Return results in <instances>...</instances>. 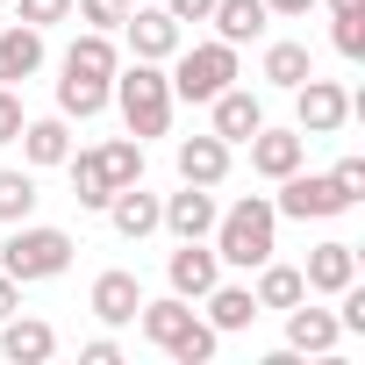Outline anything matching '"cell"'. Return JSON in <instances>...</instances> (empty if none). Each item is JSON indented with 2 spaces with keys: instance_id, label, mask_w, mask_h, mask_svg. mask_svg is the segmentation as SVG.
Here are the masks:
<instances>
[{
  "instance_id": "obj_34",
  "label": "cell",
  "mask_w": 365,
  "mask_h": 365,
  "mask_svg": "<svg viewBox=\"0 0 365 365\" xmlns=\"http://www.w3.org/2000/svg\"><path fill=\"white\" fill-rule=\"evenodd\" d=\"M329 179H336V187H344V194L358 201V194H365V158H344V165H336Z\"/></svg>"
},
{
  "instance_id": "obj_7",
  "label": "cell",
  "mask_w": 365,
  "mask_h": 365,
  "mask_svg": "<svg viewBox=\"0 0 365 365\" xmlns=\"http://www.w3.org/2000/svg\"><path fill=\"white\" fill-rule=\"evenodd\" d=\"M344 122H351V93H344L336 79H315V72H308V79L294 86V129H301V136H336Z\"/></svg>"
},
{
  "instance_id": "obj_37",
  "label": "cell",
  "mask_w": 365,
  "mask_h": 365,
  "mask_svg": "<svg viewBox=\"0 0 365 365\" xmlns=\"http://www.w3.org/2000/svg\"><path fill=\"white\" fill-rule=\"evenodd\" d=\"M15 308H22V287H15V279H8V272H0V322H8V315H15Z\"/></svg>"
},
{
  "instance_id": "obj_2",
  "label": "cell",
  "mask_w": 365,
  "mask_h": 365,
  "mask_svg": "<svg viewBox=\"0 0 365 365\" xmlns=\"http://www.w3.org/2000/svg\"><path fill=\"white\" fill-rule=\"evenodd\" d=\"M136 322H143V336H150L158 351H172L179 365H208V358H215V322H201L179 294L143 301V308H136Z\"/></svg>"
},
{
  "instance_id": "obj_32",
  "label": "cell",
  "mask_w": 365,
  "mask_h": 365,
  "mask_svg": "<svg viewBox=\"0 0 365 365\" xmlns=\"http://www.w3.org/2000/svg\"><path fill=\"white\" fill-rule=\"evenodd\" d=\"M65 15H72V0H15V22H29V29H51Z\"/></svg>"
},
{
  "instance_id": "obj_39",
  "label": "cell",
  "mask_w": 365,
  "mask_h": 365,
  "mask_svg": "<svg viewBox=\"0 0 365 365\" xmlns=\"http://www.w3.org/2000/svg\"><path fill=\"white\" fill-rule=\"evenodd\" d=\"M351 8H365V0H329V15H351Z\"/></svg>"
},
{
  "instance_id": "obj_18",
  "label": "cell",
  "mask_w": 365,
  "mask_h": 365,
  "mask_svg": "<svg viewBox=\"0 0 365 365\" xmlns=\"http://www.w3.org/2000/svg\"><path fill=\"white\" fill-rule=\"evenodd\" d=\"M336 336H344V322L329 308H301V301L287 308V351H315L322 358V351H336Z\"/></svg>"
},
{
  "instance_id": "obj_36",
  "label": "cell",
  "mask_w": 365,
  "mask_h": 365,
  "mask_svg": "<svg viewBox=\"0 0 365 365\" xmlns=\"http://www.w3.org/2000/svg\"><path fill=\"white\" fill-rule=\"evenodd\" d=\"M79 358H86V365H115V358H122V351H115V336H93V344H86V351H79Z\"/></svg>"
},
{
  "instance_id": "obj_35",
  "label": "cell",
  "mask_w": 365,
  "mask_h": 365,
  "mask_svg": "<svg viewBox=\"0 0 365 365\" xmlns=\"http://www.w3.org/2000/svg\"><path fill=\"white\" fill-rule=\"evenodd\" d=\"M208 8H215V0H165L172 22H208Z\"/></svg>"
},
{
  "instance_id": "obj_23",
  "label": "cell",
  "mask_w": 365,
  "mask_h": 365,
  "mask_svg": "<svg viewBox=\"0 0 365 365\" xmlns=\"http://www.w3.org/2000/svg\"><path fill=\"white\" fill-rule=\"evenodd\" d=\"M201 301H208L215 336H230V329H251V322H258V294H251V287H222V279H215Z\"/></svg>"
},
{
  "instance_id": "obj_30",
  "label": "cell",
  "mask_w": 365,
  "mask_h": 365,
  "mask_svg": "<svg viewBox=\"0 0 365 365\" xmlns=\"http://www.w3.org/2000/svg\"><path fill=\"white\" fill-rule=\"evenodd\" d=\"M329 43H336V58H365V8H351V15H336V29H329Z\"/></svg>"
},
{
  "instance_id": "obj_1",
  "label": "cell",
  "mask_w": 365,
  "mask_h": 365,
  "mask_svg": "<svg viewBox=\"0 0 365 365\" xmlns=\"http://www.w3.org/2000/svg\"><path fill=\"white\" fill-rule=\"evenodd\" d=\"M208 237H215V258H222V265L258 272V265L279 251V244H272V237H279V208H272L265 194H244L237 208H222V215H215V230H208Z\"/></svg>"
},
{
  "instance_id": "obj_12",
  "label": "cell",
  "mask_w": 365,
  "mask_h": 365,
  "mask_svg": "<svg viewBox=\"0 0 365 365\" xmlns=\"http://www.w3.org/2000/svg\"><path fill=\"white\" fill-rule=\"evenodd\" d=\"M215 194L208 187H187V194H172V201H158V230H172V237H208L215 230Z\"/></svg>"
},
{
  "instance_id": "obj_28",
  "label": "cell",
  "mask_w": 365,
  "mask_h": 365,
  "mask_svg": "<svg viewBox=\"0 0 365 365\" xmlns=\"http://www.w3.org/2000/svg\"><path fill=\"white\" fill-rule=\"evenodd\" d=\"M101 165H108L115 187H136V179H143V143L136 136H115V143H101Z\"/></svg>"
},
{
  "instance_id": "obj_16",
  "label": "cell",
  "mask_w": 365,
  "mask_h": 365,
  "mask_svg": "<svg viewBox=\"0 0 365 365\" xmlns=\"http://www.w3.org/2000/svg\"><path fill=\"white\" fill-rule=\"evenodd\" d=\"M86 308L101 315V322H136V308H143V287H136V272H101L93 279V294H86Z\"/></svg>"
},
{
  "instance_id": "obj_31",
  "label": "cell",
  "mask_w": 365,
  "mask_h": 365,
  "mask_svg": "<svg viewBox=\"0 0 365 365\" xmlns=\"http://www.w3.org/2000/svg\"><path fill=\"white\" fill-rule=\"evenodd\" d=\"M72 8H79V15L93 22V29H108V36H115V29L129 22V0H72Z\"/></svg>"
},
{
  "instance_id": "obj_6",
  "label": "cell",
  "mask_w": 365,
  "mask_h": 365,
  "mask_svg": "<svg viewBox=\"0 0 365 365\" xmlns=\"http://www.w3.org/2000/svg\"><path fill=\"white\" fill-rule=\"evenodd\" d=\"M272 208L294 215V222H329V215H344V208H358V201L336 187L329 172H301V165H294V172L279 179V201H272Z\"/></svg>"
},
{
  "instance_id": "obj_21",
  "label": "cell",
  "mask_w": 365,
  "mask_h": 365,
  "mask_svg": "<svg viewBox=\"0 0 365 365\" xmlns=\"http://www.w3.org/2000/svg\"><path fill=\"white\" fill-rule=\"evenodd\" d=\"M65 72H79V79H115V72H122L115 36H108V29H86V36L65 51Z\"/></svg>"
},
{
  "instance_id": "obj_20",
  "label": "cell",
  "mask_w": 365,
  "mask_h": 365,
  "mask_svg": "<svg viewBox=\"0 0 365 365\" xmlns=\"http://www.w3.org/2000/svg\"><path fill=\"white\" fill-rule=\"evenodd\" d=\"M108 222L136 244V237H150L158 230V194H143V179H136V187H115L108 194Z\"/></svg>"
},
{
  "instance_id": "obj_17",
  "label": "cell",
  "mask_w": 365,
  "mask_h": 365,
  "mask_svg": "<svg viewBox=\"0 0 365 365\" xmlns=\"http://www.w3.org/2000/svg\"><path fill=\"white\" fill-rule=\"evenodd\" d=\"M0 351H8L15 365H43L58 351V329L36 322V315H8V322H0Z\"/></svg>"
},
{
  "instance_id": "obj_9",
  "label": "cell",
  "mask_w": 365,
  "mask_h": 365,
  "mask_svg": "<svg viewBox=\"0 0 365 365\" xmlns=\"http://www.w3.org/2000/svg\"><path fill=\"white\" fill-rule=\"evenodd\" d=\"M122 36H129V51H136L143 65H165V58L179 51V22H172L165 8H129Z\"/></svg>"
},
{
  "instance_id": "obj_5",
  "label": "cell",
  "mask_w": 365,
  "mask_h": 365,
  "mask_svg": "<svg viewBox=\"0 0 365 365\" xmlns=\"http://www.w3.org/2000/svg\"><path fill=\"white\" fill-rule=\"evenodd\" d=\"M179 65L165 72L172 79V101H215L222 86H237V43H194V51H172Z\"/></svg>"
},
{
  "instance_id": "obj_14",
  "label": "cell",
  "mask_w": 365,
  "mask_h": 365,
  "mask_svg": "<svg viewBox=\"0 0 365 365\" xmlns=\"http://www.w3.org/2000/svg\"><path fill=\"white\" fill-rule=\"evenodd\" d=\"M301 279H308V294H344V287L358 279V244H336V237H329V244H315Z\"/></svg>"
},
{
  "instance_id": "obj_27",
  "label": "cell",
  "mask_w": 365,
  "mask_h": 365,
  "mask_svg": "<svg viewBox=\"0 0 365 365\" xmlns=\"http://www.w3.org/2000/svg\"><path fill=\"white\" fill-rule=\"evenodd\" d=\"M308 72H315L308 43H265V79H272V86H287V93H294Z\"/></svg>"
},
{
  "instance_id": "obj_15",
  "label": "cell",
  "mask_w": 365,
  "mask_h": 365,
  "mask_svg": "<svg viewBox=\"0 0 365 365\" xmlns=\"http://www.w3.org/2000/svg\"><path fill=\"white\" fill-rule=\"evenodd\" d=\"M301 150H308L301 129H258V136H251V172H258V179H287V172L301 165Z\"/></svg>"
},
{
  "instance_id": "obj_33",
  "label": "cell",
  "mask_w": 365,
  "mask_h": 365,
  "mask_svg": "<svg viewBox=\"0 0 365 365\" xmlns=\"http://www.w3.org/2000/svg\"><path fill=\"white\" fill-rule=\"evenodd\" d=\"M22 122H29V115H22V93H15V86H0V143H15Z\"/></svg>"
},
{
  "instance_id": "obj_29",
  "label": "cell",
  "mask_w": 365,
  "mask_h": 365,
  "mask_svg": "<svg viewBox=\"0 0 365 365\" xmlns=\"http://www.w3.org/2000/svg\"><path fill=\"white\" fill-rule=\"evenodd\" d=\"M36 215V179L29 172H0V222H29Z\"/></svg>"
},
{
  "instance_id": "obj_4",
  "label": "cell",
  "mask_w": 365,
  "mask_h": 365,
  "mask_svg": "<svg viewBox=\"0 0 365 365\" xmlns=\"http://www.w3.org/2000/svg\"><path fill=\"white\" fill-rule=\"evenodd\" d=\"M65 265H72V237L51 230V222H22L8 244H0V272H8L15 287H29V279H58Z\"/></svg>"
},
{
  "instance_id": "obj_13",
  "label": "cell",
  "mask_w": 365,
  "mask_h": 365,
  "mask_svg": "<svg viewBox=\"0 0 365 365\" xmlns=\"http://www.w3.org/2000/svg\"><path fill=\"white\" fill-rule=\"evenodd\" d=\"M179 179H187V187H222V179H230V143L215 129L187 136V143H179Z\"/></svg>"
},
{
  "instance_id": "obj_38",
  "label": "cell",
  "mask_w": 365,
  "mask_h": 365,
  "mask_svg": "<svg viewBox=\"0 0 365 365\" xmlns=\"http://www.w3.org/2000/svg\"><path fill=\"white\" fill-rule=\"evenodd\" d=\"M265 8H272V15H308L315 0H265Z\"/></svg>"
},
{
  "instance_id": "obj_25",
  "label": "cell",
  "mask_w": 365,
  "mask_h": 365,
  "mask_svg": "<svg viewBox=\"0 0 365 365\" xmlns=\"http://www.w3.org/2000/svg\"><path fill=\"white\" fill-rule=\"evenodd\" d=\"M108 93H115V79H79V72H65L58 79V115H101L108 108Z\"/></svg>"
},
{
  "instance_id": "obj_3",
  "label": "cell",
  "mask_w": 365,
  "mask_h": 365,
  "mask_svg": "<svg viewBox=\"0 0 365 365\" xmlns=\"http://www.w3.org/2000/svg\"><path fill=\"white\" fill-rule=\"evenodd\" d=\"M108 101L122 108V122H129V136H136V143L172 129V79H165L158 65H143V58L115 72V93H108Z\"/></svg>"
},
{
  "instance_id": "obj_19",
  "label": "cell",
  "mask_w": 365,
  "mask_h": 365,
  "mask_svg": "<svg viewBox=\"0 0 365 365\" xmlns=\"http://www.w3.org/2000/svg\"><path fill=\"white\" fill-rule=\"evenodd\" d=\"M208 22H215V36H222V43H258V36H265V22H272V8H265V0H215Z\"/></svg>"
},
{
  "instance_id": "obj_24",
  "label": "cell",
  "mask_w": 365,
  "mask_h": 365,
  "mask_svg": "<svg viewBox=\"0 0 365 365\" xmlns=\"http://www.w3.org/2000/svg\"><path fill=\"white\" fill-rule=\"evenodd\" d=\"M65 165H72V201H79V208H108V194H115V179H108L101 150H79V158H65Z\"/></svg>"
},
{
  "instance_id": "obj_22",
  "label": "cell",
  "mask_w": 365,
  "mask_h": 365,
  "mask_svg": "<svg viewBox=\"0 0 365 365\" xmlns=\"http://www.w3.org/2000/svg\"><path fill=\"white\" fill-rule=\"evenodd\" d=\"M22 158L29 165H65L72 158V129H65V115H43V122H22Z\"/></svg>"
},
{
  "instance_id": "obj_8",
  "label": "cell",
  "mask_w": 365,
  "mask_h": 365,
  "mask_svg": "<svg viewBox=\"0 0 365 365\" xmlns=\"http://www.w3.org/2000/svg\"><path fill=\"white\" fill-rule=\"evenodd\" d=\"M165 279H172V294H179V301H201V294L222 279V258L208 251V237H179V251H172Z\"/></svg>"
},
{
  "instance_id": "obj_11",
  "label": "cell",
  "mask_w": 365,
  "mask_h": 365,
  "mask_svg": "<svg viewBox=\"0 0 365 365\" xmlns=\"http://www.w3.org/2000/svg\"><path fill=\"white\" fill-rule=\"evenodd\" d=\"M208 108H215V136H222V143H251V136L265 129V108H258L251 86H222Z\"/></svg>"
},
{
  "instance_id": "obj_10",
  "label": "cell",
  "mask_w": 365,
  "mask_h": 365,
  "mask_svg": "<svg viewBox=\"0 0 365 365\" xmlns=\"http://www.w3.org/2000/svg\"><path fill=\"white\" fill-rule=\"evenodd\" d=\"M43 72V29L29 22H0V86H15V79H36Z\"/></svg>"
},
{
  "instance_id": "obj_40",
  "label": "cell",
  "mask_w": 365,
  "mask_h": 365,
  "mask_svg": "<svg viewBox=\"0 0 365 365\" xmlns=\"http://www.w3.org/2000/svg\"><path fill=\"white\" fill-rule=\"evenodd\" d=\"M0 22H8V0H0Z\"/></svg>"
},
{
  "instance_id": "obj_26",
  "label": "cell",
  "mask_w": 365,
  "mask_h": 365,
  "mask_svg": "<svg viewBox=\"0 0 365 365\" xmlns=\"http://www.w3.org/2000/svg\"><path fill=\"white\" fill-rule=\"evenodd\" d=\"M251 294H258V308H294V301H308V279H301L294 265H272V258H265Z\"/></svg>"
}]
</instances>
